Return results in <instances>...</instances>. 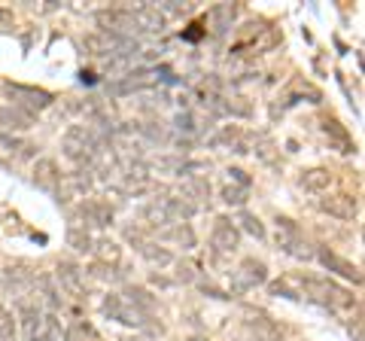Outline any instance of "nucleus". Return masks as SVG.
Returning a JSON list of instances; mask_svg holds the SVG:
<instances>
[{
  "mask_svg": "<svg viewBox=\"0 0 365 341\" xmlns=\"http://www.w3.org/2000/svg\"><path fill=\"white\" fill-rule=\"evenodd\" d=\"M21 317V332H25V341H52L58 338V323H55V314L43 311L40 305H21L19 308Z\"/></svg>",
  "mask_w": 365,
  "mask_h": 341,
  "instance_id": "obj_1",
  "label": "nucleus"
},
{
  "mask_svg": "<svg viewBox=\"0 0 365 341\" xmlns=\"http://www.w3.org/2000/svg\"><path fill=\"white\" fill-rule=\"evenodd\" d=\"M86 49H91L95 55H104V58H131L137 52V43L134 40H125V37H113V34H91V37L83 40Z\"/></svg>",
  "mask_w": 365,
  "mask_h": 341,
  "instance_id": "obj_2",
  "label": "nucleus"
},
{
  "mask_svg": "<svg viewBox=\"0 0 365 341\" xmlns=\"http://www.w3.org/2000/svg\"><path fill=\"white\" fill-rule=\"evenodd\" d=\"M64 156L73 158V162H83L98 153V134L88 128V125H73L71 131L64 134Z\"/></svg>",
  "mask_w": 365,
  "mask_h": 341,
  "instance_id": "obj_3",
  "label": "nucleus"
},
{
  "mask_svg": "<svg viewBox=\"0 0 365 341\" xmlns=\"http://www.w3.org/2000/svg\"><path fill=\"white\" fill-rule=\"evenodd\" d=\"M304 287H307V292H314L319 302H326L332 311H350L353 308V295L332 280H314L311 278V280H304Z\"/></svg>",
  "mask_w": 365,
  "mask_h": 341,
  "instance_id": "obj_4",
  "label": "nucleus"
},
{
  "mask_svg": "<svg viewBox=\"0 0 365 341\" xmlns=\"http://www.w3.org/2000/svg\"><path fill=\"white\" fill-rule=\"evenodd\" d=\"M210 244L220 250V253H235L237 244H241V232L232 225V220H216L213 235H210Z\"/></svg>",
  "mask_w": 365,
  "mask_h": 341,
  "instance_id": "obj_5",
  "label": "nucleus"
},
{
  "mask_svg": "<svg viewBox=\"0 0 365 341\" xmlns=\"http://www.w3.org/2000/svg\"><path fill=\"white\" fill-rule=\"evenodd\" d=\"M319 210H326L329 217H338V220H356L359 204L350 195H329V198L319 201Z\"/></svg>",
  "mask_w": 365,
  "mask_h": 341,
  "instance_id": "obj_6",
  "label": "nucleus"
},
{
  "mask_svg": "<svg viewBox=\"0 0 365 341\" xmlns=\"http://www.w3.org/2000/svg\"><path fill=\"white\" fill-rule=\"evenodd\" d=\"M6 95L19 101V104H25V107H49L52 104V95L49 92H40V88H25V86H6Z\"/></svg>",
  "mask_w": 365,
  "mask_h": 341,
  "instance_id": "obj_7",
  "label": "nucleus"
},
{
  "mask_svg": "<svg viewBox=\"0 0 365 341\" xmlns=\"http://www.w3.org/2000/svg\"><path fill=\"white\" fill-rule=\"evenodd\" d=\"M58 283H61V290H64V292L76 295V299H83V295H86L83 271H79L76 265H71V263H61V265H58Z\"/></svg>",
  "mask_w": 365,
  "mask_h": 341,
  "instance_id": "obj_8",
  "label": "nucleus"
},
{
  "mask_svg": "<svg viewBox=\"0 0 365 341\" xmlns=\"http://www.w3.org/2000/svg\"><path fill=\"white\" fill-rule=\"evenodd\" d=\"M319 263H323L329 271H335V275L353 280V283H359V280H362V275H359V268H356V265L347 263V259H341V256H335V253H329V250H319Z\"/></svg>",
  "mask_w": 365,
  "mask_h": 341,
  "instance_id": "obj_9",
  "label": "nucleus"
},
{
  "mask_svg": "<svg viewBox=\"0 0 365 341\" xmlns=\"http://www.w3.org/2000/svg\"><path fill=\"white\" fill-rule=\"evenodd\" d=\"M265 265L262 263H256V259H244L241 263V268H237V275H235V280H237V287L241 290H250V287H256V283H265Z\"/></svg>",
  "mask_w": 365,
  "mask_h": 341,
  "instance_id": "obj_10",
  "label": "nucleus"
},
{
  "mask_svg": "<svg viewBox=\"0 0 365 341\" xmlns=\"http://www.w3.org/2000/svg\"><path fill=\"white\" fill-rule=\"evenodd\" d=\"M34 119L31 113L19 110V107H0V134L4 131H21V128H31Z\"/></svg>",
  "mask_w": 365,
  "mask_h": 341,
  "instance_id": "obj_11",
  "label": "nucleus"
},
{
  "mask_svg": "<svg viewBox=\"0 0 365 341\" xmlns=\"http://www.w3.org/2000/svg\"><path fill=\"white\" fill-rule=\"evenodd\" d=\"M329 183H332V174H329L326 168H311V170H304V177H302V186L307 192H323V189H329Z\"/></svg>",
  "mask_w": 365,
  "mask_h": 341,
  "instance_id": "obj_12",
  "label": "nucleus"
},
{
  "mask_svg": "<svg viewBox=\"0 0 365 341\" xmlns=\"http://www.w3.org/2000/svg\"><path fill=\"white\" fill-rule=\"evenodd\" d=\"M34 180L43 186V189H55V183H58V168H55V162H49V158H43V162H37V168H34Z\"/></svg>",
  "mask_w": 365,
  "mask_h": 341,
  "instance_id": "obj_13",
  "label": "nucleus"
},
{
  "mask_svg": "<svg viewBox=\"0 0 365 341\" xmlns=\"http://www.w3.org/2000/svg\"><path fill=\"white\" fill-rule=\"evenodd\" d=\"M16 338V320L4 305H0V341H13Z\"/></svg>",
  "mask_w": 365,
  "mask_h": 341,
  "instance_id": "obj_14",
  "label": "nucleus"
},
{
  "mask_svg": "<svg viewBox=\"0 0 365 341\" xmlns=\"http://www.w3.org/2000/svg\"><path fill=\"white\" fill-rule=\"evenodd\" d=\"M140 253L150 259V263H158V265H168V263H170V253H168V250H153L150 244H143Z\"/></svg>",
  "mask_w": 365,
  "mask_h": 341,
  "instance_id": "obj_15",
  "label": "nucleus"
},
{
  "mask_svg": "<svg viewBox=\"0 0 365 341\" xmlns=\"http://www.w3.org/2000/svg\"><path fill=\"white\" fill-rule=\"evenodd\" d=\"M241 223H244V232L256 235V238H265V229H262V223H259L256 217H250V213H244V217H241Z\"/></svg>",
  "mask_w": 365,
  "mask_h": 341,
  "instance_id": "obj_16",
  "label": "nucleus"
},
{
  "mask_svg": "<svg viewBox=\"0 0 365 341\" xmlns=\"http://www.w3.org/2000/svg\"><path fill=\"white\" fill-rule=\"evenodd\" d=\"M13 150H28V146H21L16 138H9V134H0V153H13Z\"/></svg>",
  "mask_w": 365,
  "mask_h": 341,
  "instance_id": "obj_17",
  "label": "nucleus"
},
{
  "mask_svg": "<svg viewBox=\"0 0 365 341\" xmlns=\"http://www.w3.org/2000/svg\"><path fill=\"white\" fill-rule=\"evenodd\" d=\"M225 201H228V204H244V192H237V189H225Z\"/></svg>",
  "mask_w": 365,
  "mask_h": 341,
  "instance_id": "obj_18",
  "label": "nucleus"
},
{
  "mask_svg": "<svg viewBox=\"0 0 365 341\" xmlns=\"http://www.w3.org/2000/svg\"><path fill=\"white\" fill-rule=\"evenodd\" d=\"M192 341H204V338H192Z\"/></svg>",
  "mask_w": 365,
  "mask_h": 341,
  "instance_id": "obj_19",
  "label": "nucleus"
}]
</instances>
